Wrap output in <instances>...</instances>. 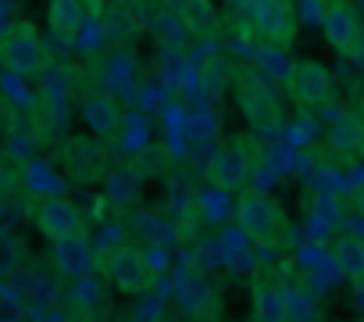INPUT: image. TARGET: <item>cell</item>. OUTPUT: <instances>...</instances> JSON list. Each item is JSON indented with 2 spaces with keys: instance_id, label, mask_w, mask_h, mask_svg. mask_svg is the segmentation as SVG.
<instances>
[{
  "instance_id": "cell-1",
  "label": "cell",
  "mask_w": 364,
  "mask_h": 322,
  "mask_svg": "<svg viewBox=\"0 0 364 322\" xmlns=\"http://www.w3.org/2000/svg\"><path fill=\"white\" fill-rule=\"evenodd\" d=\"M0 65H4L15 79H33L47 68L43 40L29 22H11L8 33L0 36Z\"/></svg>"
},
{
  "instance_id": "cell-2",
  "label": "cell",
  "mask_w": 364,
  "mask_h": 322,
  "mask_svg": "<svg viewBox=\"0 0 364 322\" xmlns=\"http://www.w3.org/2000/svg\"><path fill=\"white\" fill-rule=\"evenodd\" d=\"M232 215H236L240 233L254 244H272L282 233V212L264 190H243L240 201L232 204Z\"/></svg>"
},
{
  "instance_id": "cell-3",
  "label": "cell",
  "mask_w": 364,
  "mask_h": 322,
  "mask_svg": "<svg viewBox=\"0 0 364 322\" xmlns=\"http://www.w3.org/2000/svg\"><path fill=\"white\" fill-rule=\"evenodd\" d=\"M104 276L118 294H129V297L146 294L154 283V272L143 258V247H136V244H114L104 254Z\"/></svg>"
},
{
  "instance_id": "cell-4",
  "label": "cell",
  "mask_w": 364,
  "mask_h": 322,
  "mask_svg": "<svg viewBox=\"0 0 364 322\" xmlns=\"http://www.w3.org/2000/svg\"><path fill=\"white\" fill-rule=\"evenodd\" d=\"M208 176H211V187H218L225 194H236V190H243L250 183L254 161L247 154V140L243 136H232V140H225L215 150V157L208 161Z\"/></svg>"
},
{
  "instance_id": "cell-5",
  "label": "cell",
  "mask_w": 364,
  "mask_h": 322,
  "mask_svg": "<svg viewBox=\"0 0 364 322\" xmlns=\"http://www.w3.org/2000/svg\"><path fill=\"white\" fill-rule=\"evenodd\" d=\"M61 165L72 183H97L107 172V147L93 136H68L61 147Z\"/></svg>"
},
{
  "instance_id": "cell-6",
  "label": "cell",
  "mask_w": 364,
  "mask_h": 322,
  "mask_svg": "<svg viewBox=\"0 0 364 322\" xmlns=\"http://www.w3.org/2000/svg\"><path fill=\"white\" fill-rule=\"evenodd\" d=\"M289 97L311 111V108H325L332 100V72L321 65V61H296L293 65V76L286 83Z\"/></svg>"
},
{
  "instance_id": "cell-7",
  "label": "cell",
  "mask_w": 364,
  "mask_h": 322,
  "mask_svg": "<svg viewBox=\"0 0 364 322\" xmlns=\"http://www.w3.org/2000/svg\"><path fill=\"white\" fill-rule=\"evenodd\" d=\"M254 29L264 43L289 47L296 40V8L293 0H254Z\"/></svg>"
},
{
  "instance_id": "cell-8",
  "label": "cell",
  "mask_w": 364,
  "mask_h": 322,
  "mask_svg": "<svg viewBox=\"0 0 364 322\" xmlns=\"http://www.w3.org/2000/svg\"><path fill=\"white\" fill-rule=\"evenodd\" d=\"M232 86H236L240 108L247 111V118H250L257 129L279 125V108H275V97H272L268 86H261L250 72H236V76H232Z\"/></svg>"
},
{
  "instance_id": "cell-9",
  "label": "cell",
  "mask_w": 364,
  "mask_h": 322,
  "mask_svg": "<svg viewBox=\"0 0 364 322\" xmlns=\"http://www.w3.org/2000/svg\"><path fill=\"white\" fill-rule=\"evenodd\" d=\"M321 29H325V40L339 54L357 51L360 22H357V11L346 4V0H325V8H321Z\"/></svg>"
},
{
  "instance_id": "cell-10",
  "label": "cell",
  "mask_w": 364,
  "mask_h": 322,
  "mask_svg": "<svg viewBox=\"0 0 364 322\" xmlns=\"http://www.w3.org/2000/svg\"><path fill=\"white\" fill-rule=\"evenodd\" d=\"M33 219H36V229H40L50 244L61 240V237H68V233H75V229H82L79 208H75L65 194H58V197H43V201L36 204Z\"/></svg>"
},
{
  "instance_id": "cell-11",
  "label": "cell",
  "mask_w": 364,
  "mask_h": 322,
  "mask_svg": "<svg viewBox=\"0 0 364 322\" xmlns=\"http://www.w3.org/2000/svg\"><path fill=\"white\" fill-rule=\"evenodd\" d=\"M54 265H58V272L68 276V279L93 272V265H97V247H93V240L86 237V229H75V233L54 240Z\"/></svg>"
},
{
  "instance_id": "cell-12",
  "label": "cell",
  "mask_w": 364,
  "mask_h": 322,
  "mask_svg": "<svg viewBox=\"0 0 364 322\" xmlns=\"http://www.w3.org/2000/svg\"><path fill=\"white\" fill-rule=\"evenodd\" d=\"M82 122H86L100 140H111V136H118V133H122L125 115H122L118 100H114L107 90H93V93H86V97H82Z\"/></svg>"
},
{
  "instance_id": "cell-13",
  "label": "cell",
  "mask_w": 364,
  "mask_h": 322,
  "mask_svg": "<svg viewBox=\"0 0 364 322\" xmlns=\"http://www.w3.org/2000/svg\"><path fill=\"white\" fill-rule=\"evenodd\" d=\"M175 301H178V311H182V315L200 318V315H208L211 304H215V286L208 283L204 272L190 269V272H182V276L175 279Z\"/></svg>"
},
{
  "instance_id": "cell-14",
  "label": "cell",
  "mask_w": 364,
  "mask_h": 322,
  "mask_svg": "<svg viewBox=\"0 0 364 322\" xmlns=\"http://www.w3.org/2000/svg\"><path fill=\"white\" fill-rule=\"evenodd\" d=\"M143 194V169L125 161V165H114L104 172V201L111 208H132Z\"/></svg>"
},
{
  "instance_id": "cell-15",
  "label": "cell",
  "mask_w": 364,
  "mask_h": 322,
  "mask_svg": "<svg viewBox=\"0 0 364 322\" xmlns=\"http://www.w3.org/2000/svg\"><path fill=\"white\" fill-rule=\"evenodd\" d=\"M47 26L58 40H75L79 29L86 26V4L82 0H50Z\"/></svg>"
},
{
  "instance_id": "cell-16",
  "label": "cell",
  "mask_w": 364,
  "mask_h": 322,
  "mask_svg": "<svg viewBox=\"0 0 364 322\" xmlns=\"http://www.w3.org/2000/svg\"><path fill=\"white\" fill-rule=\"evenodd\" d=\"M175 15L182 19V26L190 29V36H215V33H222V19H218L211 0H178Z\"/></svg>"
},
{
  "instance_id": "cell-17",
  "label": "cell",
  "mask_w": 364,
  "mask_h": 322,
  "mask_svg": "<svg viewBox=\"0 0 364 322\" xmlns=\"http://www.w3.org/2000/svg\"><path fill=\"white\" fill-rule=\"evenodd\" d=\"M332 265L339 276H346L350 283H360L364 276V244L357 233H343L336 244H332Z\"/></svg>"
},
{
  "instance_id": "cell-18",
  "label": "cell",
  "mask_w": 364,
  "mask_h": 322,
  "mask_svg": "<svg viewBox=\"0 0 364 322\" xmlns=\"http://www.w3.org/2000/svg\"><path fill=\"white\" fill-rule=\"evenodd\" d=\"M18 172H22L26 194H36L40 201H43V197H58V194H61V183H58V176H54V169L47 165V161L29 157V161H22V165H18Z\"/></svg>"
},
{
  "instance_id": "cell-19",
  "label": "cell",
  "mask_w": 364,
  "mask_h": 322,
  "mask_svg": "<svg viewBox=\"0 0 364 322\" xmlns=\"http://www.w3.org/2000/svg\"><path fill=\"white\" fill-rule=\"evenodd\" d=\"M254 322H286V286L275 283L254 286Z\"/></svg>"
},
{
  "instance_id": "cell-20",
  "label": "cell",
  "mask_w": 364,
  "mask_h": 322,
  "mask_svg": "<svg viewBox=\"0 0 364 322\" xmlns=\"http://www.w3.org/2000/svg\"><path fill=\"white\" fill-rule=\"evenodd\" d=\"M168 222L161 215H150V212H132L129 215V233L139 240V244H150V247H164L168 244Z\"/></svg>"
},
{
  "instance_id": "cell-21",
  "label": "cell",
  "mask_w": 364,
  "mask_h": 322,
  "mask_svg": "<svg viewBox=\"0 0 364 322\" xmlns=\"http://www.w3.org/2000/svg\"><path fill=\"white\" fill-rule=\"evenodd\" d=\"M257 65H261V68H264L275 83H289L296 58L289 54V47H279V43H261V47H257Z\"/></svg>"
},
{
  "instance_id": "cell-22",
  "label": "cell",
  "mask_w": 364,
  "mask_h": 322,
  "mask_svg": "<svg viewBox=\"0 0 364 322\" xmlns=\"http://www.w3.org/2000/svg\"><path fill=\"white\" fill-rule=\"evenodd\" d=\"M232 76H236V68L218 54V58H208V61H204V68H200V76H197V86H200L204 93H222V90L232 83Z\"/></svg>"
},
{
  "instance_id": "cell-23",
  "label": "cell",
  "mask_w": 364,
  "mask_h": 322,
  "mask_svg": "<svg viewBox=\"0 0 364 322\" xmlns=\"http://www.w3.org/2000/svg\"><path fill=\"white\" fill-rule=\"evenodd\" d=\"M154 33H157V43L161 47H171V51H182L190 43V29L182 26V19L175 15V11H164V15H157V22H154Z\"/></svg>"
},
{
  "instance_id": "cell-24",
  "label": "cell",
  "mask_w": 364,
  "mask_h": 322,
  "mask_svg": "<svg viewBox=\"0 0 364 322\" xmlns=\"http://www.w3.org/2000/svg\"><path fill=\"white\" fill-rule=\"evenodd\" d=\"M72 304H75V311H100V304H104V286L86 272V276H75L72 279Z\"/></svg>"
},
{
  "instance_id": "cell-25",
  "label": "cell",
  "mask_w": 364,
  "mask_h": 322,
  "mask_svg": "<svg viewBox=\"0 0 364 322\" xmlns=\"http://www.w3.org/2000/svg\"><path fill=\"white\" fill-rule=\"evenodd\" d=\"M36 147H40V136L26 125V129H11L8 133V147H4V157H11V161H29V157H36Z\"/></svg>"
},
{
  "instance_id": "cell-26",
  "label": "cell",
  "mask_w": 364,
  "mask_h": 322,
  "mask_svg": "<svg viewBox=\"0 0 364 322\" xmlns=\"http://www.w3.org/2000/svg\"><path fill=\"white\" fill-rule=\"evenodd\" d=\"M286 322H318L314 301L296 290H286Z\"/></svg>"
},
{
  "instance_id": "cell-27",
  "label": "cell",
  "mask_w": 364,
  "mask_h": 322,
  "mask_svg": "<svg viewBox=\"0 0 364 322\" xmlns=\"http://www.w3.org/2000/svg\"><path fill=\"white\" fill-rule=\"evenodd\" d=\"M22 261V240L15 233H0V279H8Z\"/></svg>"
},
{
  "instance_id": "cell-28",
  "label": "cell",
  "mask_w": 364,
  "mask_h": 322,
  "mask_svg": "<svg viewBox=\"0 0 364 322\" xmlns=\"http://www.w3.org/2000/svg\"><path fill=\"white\" fill-rule=\"evenodd\" d=\"M26 219V194L22 197H0V233H15Z\"/></svg>"
},
{
  "instance_id": "cell-29",
  "label": "cell",
  "mask_w": 364,
  "mask_h": 322,
  "mask_svg": "<svg viewBox=\"0 0 364 322\" xmlns=\"http://www.w3.org/2000/svg\"><path fill=\"white\" fill-rule=\"evenodd\" d=\"M190 201H193V190L186 187V180H182L178 172H171L168 176V212L171 215H182L190 208Z\"/></svg>"
},
{
  "instance_id": "cell-30",
  "label": "cell",
  "mask_w": 364,
  "mask_h": 322,
  "mask_svg": "<svg viewBox=\"0 0 364 322\" xmlns=\"http://www.w3.org/2000/svg\"><path fill=\"white\" fill-rule=\"evenodd\" d=\"M0 322H26V301L11 286H0Z\"/></svg>"
},
{
  "instance_id": "cell-31",
  "label": "cell",
  "mask_w": 364,
  "mask_h": 322,
  "mask_svg": "<svg viewBox=\"0 0 364 322\" xmlns=\"http://www.w3.org/2000/svg\"><path fill=\"white\" fill-rule=\"evenodd\" d=\"M186 129H190L193 143H211V136H215V115L211 111H197V115L186 118Z\"/></svg>"
},
{
  "instance_id": "cell-32",
  "label": "cell",
  "mask_w": 364,
  "mask_h": 322,
  "mask_svg": "<svg viewBox=\"0 0 364 322\" xmlns=\"http://www.w3.org/2000/svg\"><path fill=\"white\" fill-rule=\"evenodd\" d=\"M197 254H200V258H204V265H211V269H218V265H225V261H229V247L222 244V237L204 240V244L197 247Z\"/></svg>"
},
{
  "instance_id": "cell-33",
  "label": "cell",
  "mask_w": 364,
  "mask_h": 322,
  "mask_svg": "<svg viewBox=\"0 0 364 322\" xmlns=\"http://www.w3.org/2000/svg\"><path fill=\"white\" fill-rule=\"evenodd\" d=\"M58 283H50V279H33V286H26L29 294H33V301L40 304V308H47L54 297H58V290H54Z\"/></svg>"
},
{
  "instance_id": "cell-34",
  "label": "cell",
  "mask_w": 364,
  "mask_h": 322,
  "mask_svg": "<svg viewBox=\"0 0 364 322\" xmlns=\"http://www.w3.org/2000/svg\"><path fill=\"white\" fill-rule=\"evenodd\" d=\"M157 311H161V301L150 297V301L139 308V318H136V322H157Z\"/></svg>"
},
{
  "instance_id": "cell-35",
  "label": "cell",
  "mask_w": 364,
  "mask_h": 322,
  "mask_svg": "<svg viewBox=\"0 0 364 322\" xmlns=\"http://www.w3.org/2000/svg\"><path fill=\"white\" fill-rule=\"evenodd\" d=\"M0 129H4V100H0Z\"/></svg>"
}]
</instances>
